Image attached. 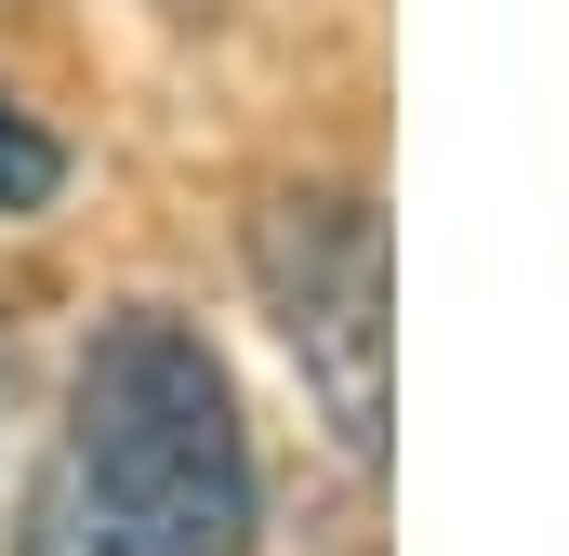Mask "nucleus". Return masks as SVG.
Here are the masks:
<instances>
[{"mask_svg": "<svg viewBox=\"0 0 569 556\" xmlns=\"http://www.w3.org/2000/svg\"><path fill=\"white\" fill-rule=\"evenodd\" d=\"M252 517L266 477L226 358L159 305L107 318L67 385V450L27 556H252Z\"/></svg>", "mask_w": 569, "mask_h": 556, "instance_id": "f257e3e1", "label": "nucleus"}, {"mask_svg": "<svg viewBox=\"0 0 569 556\" xmlns=\"http://www.w3.org/2000/svg\"><path fill=\"white\" fill-rule=\"evenodd\" d=\"M252 278H266V318H279L291 371L318 424L385 464V424H398V278H385V212L358 186H291L279 212L252 226Z\"/></svg>", "mask_w": 569, "mask_h": 556, "instance_id": "f03ea898", "label": "nucleus"}, {"mask_svg": "<svg viewBox=\"0 0 569 556\" xmlns=\"http://www.w3.org/2000/svg\"><path fill=\"white\" fill-rule=\"evenodd\" d=\"M53 199H67V146L0 93V226H13V212H53Z\"/></svg>", "mask_w": 569, "mask_h": 556, "instance_id": "7ed1b4c3", "label": "nucleus"}]
</instances>
